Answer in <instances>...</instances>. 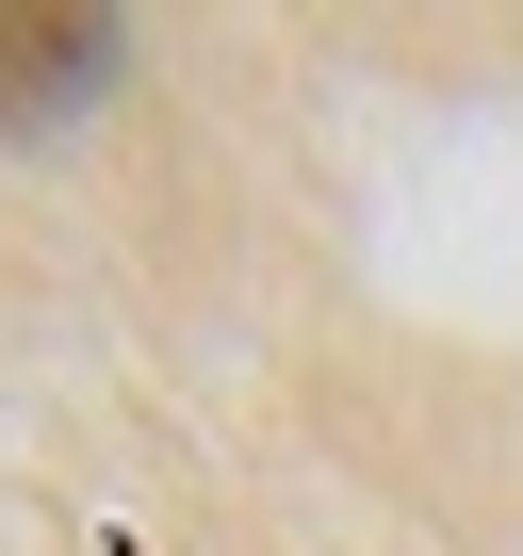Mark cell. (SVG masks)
Masks as SVG:
<instances>
[{"instance_id":"cell-1","label":"cell","mask_w":523,"mask_h":556,"mask_svg":"<svg viewBox=\"0 0 523 556\" xmlns=\"http://www.w3.org/2000/svg\"><path fill=\"white\" fill-rule=\"evenodd\" d=\"M115 17H82V0H0V131H66L99 83H115Z\"/></svg>"}]
</instances>
